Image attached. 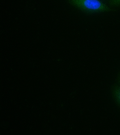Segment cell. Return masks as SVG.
I'll use <instances>...</instances> for the list:
<instances>
[{
    "label": "cell",
    "mask_w": 120,
    "mask_h": 135,
    "mask_svg": "<svg viewBox=\"0 0 120 135\" xmlns=\"http://www.w3.org/2000/svg\"><path fill=\"white\" fill-rule=\"evenodd\" d=\"M70 4L89 13L109 11L112 9L100 0H68Z\"/></svg>",
    "instance_id": "cell-1"
},
{
    "label": "cell",
    "mask_w": 120,
    "mask_h": 135,
    "mask_svg": "<svg viewBox=\"0 0 120 135\" xmlns=\"http://www.w3.org/2000/svg\"><path fill=\"white\" fill-rule=\"evenodd\" d=\"M111 90L113 99L120 108V85L117 83L113 84Z\"/></svg>",
    "instance_id": "cell-2"
},
{
    "label": "cell",
    "mask_w": 120,
    "mask_h": 135,
    "mask_svg": "<svg viewBox=\"0 0 120 135\" xmlns=\"http://www.w3.org/2000/svg\"><path fill=\"white\" fill-rule=\"evenodd\" d=\"M109 4L113 7H120V0H110Z\"/></svg>",
    "instance_id": "cell-3"
},
{
    "label": "cell",
    "mask_w": 120,
    "mask_h": 135,
    "mask_svg": "<svg viewBox=\"0 0 120 135\" xmlns=\"http://www.w3.org/2000/svg\"><path fill=\"white\" fill-rule=\"evenodd\" d=\"M117 83L120 85V73L118 74L117 78Z\"/></svg>",
    "instance_id": "cell-4"
}]
</instances>
